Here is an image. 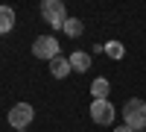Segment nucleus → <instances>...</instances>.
I'll return each instance as SVG.
<instances>
[{
  "label": "nucleus",
  "instance_id": "1",
  "mask_svg": "<svg viewBox=\"0 0 146 132\" xmlns=\"http://www.w3.org/2000/svg\"><path fill=\"white\" fill-rule=\"evenodd\" d=\"M41 15H44V21L50 23V27H56V29H62L64 23H67V9H64L62 0H44V3H41Z\"/></svg>",
  "mask_w": 146,
  "mask_h": 132
},
{
  "label": "nucleus",
  "instance_id": "2",
  "mask_svg": "<svg viewBox=\"0 0 146 132\" xmlns=\"http://www.w3.org/2000/svg\"><path fill=\"white\" fill-rule=\"evenodd\" d=\"M123 117H126V126H131L135 132L146 129V103L143 100H129L126 109H123Z\"/></svg>",
  "mask_w": 146,
  "mask_h": 132
},
{
  "label": "nucleus",
  "instance_id": "3",
  "mask_svg": "<svg viewBox=\"0 0 146 132\" xmlns=\"http://www.w3.org/2000/svg\"><path fill=\"white\" fill-rule=\"evenodd\" d=\"M32 53H35V59L53 62V59L58 56V38H53V35H38L35 44H32Z\"/></svg>",
  "mask_w": 146,
  "mask_h": 132
},
{
  "label": "nucleus",
  "instance_id": "4",
  "mask_svg": "<svg viewBox=\"0 0 146 132\" xmlns=\"http://www.w3.org/2000/svg\"><path fill=\"white\" fill-rule=\"evenodd\" d=\"M32 117H35L32 106H29V103H18V106H12V112H9V117H6V121L15 126V129H27Z\"/></svg>",
  "mask_w": 146,
  "mask_h": 132
},
{
  "label": "nucleus",
  "instance_id": "5",
  "mask_svg": "<svg viewBox=\"0 0 146 132\" xmlns=\"http://www.w3.org/2000/svg\"><path fill=\"white\" fill-rule=\"evenodd\" d=\"M91 117L100 126H108V123L114 121V106L108 103V100H94L91 103Z\"/></svg>",
  "mask_w": 146,
  "mask_h": 132
},
{
  "label": "nucleus",
  "instance_id": "6",
  "mask_svg": "<svg viewBox=\"0 0 146 132\" xmlns=\"http://www.w3.org/2000/svg\"><path fill=\"white\" fill-rule=\"evenodd\" d=\"M70 70H73V68H70V59H64V56H56L53 62H50V74H53L56 79H64Z\"/></svg>",
  "mask_w": 146,
  "mask_h": 132
},
{
  "label": "nucleus",
  "instance_id": "7",
  "mask_svg": "<svg viewBox=\"0 0 146 132\" xmlns=\"http://www.w3.org/2000/svg\"><path fill=\"white\" fill-rule=\"evenodd\" d=\"M91 94H94V100H108V94H111V82L108 79H94L91 82Z\"/></svg>",
  "mask_w": 146,
  "mask_h": 132
},
{
  "label": "nucleus",
  "instance_id": "8",
  "mask_svg": "<svg viewBox=\"0 0 146 132\" xmlns=\"http://www.w3.org/2000/svg\"><path fill=\"white\" fill-rule=\"evenodd\" d=\"M70 68H73V70H79V74H85V70L91 68V56H88V53H82V50L70 53Z\"/></svg>",
  "mask_w": 146,
  "mask_h": 132
},
{
  "label": "nucleus",
  "instance_id": "9",
  "mask_svg": "<svg viewBox=\"0 0 146 132\" xmlns=\"http://www.w3.org/2000/svg\"><path fill=\"white\" fill-rule=\"evenodd\" d=\"M12 27H15V12H12V6H0V35H6Z\"/></svg>",
  "mask_w": 146,
  "mask_h": 132
},
{
  "label": "nucleus",
  "instance_id": "10",
  "mask_svg": "<svg viewBox=\"0 0 146 132\" xmlns=\"http://www.w3.org/2000/svg\"><path fill=\"white\" fill-rule=\"evenodd\" d=\"M64 35H70V38H79L82 35V29H85V23L79 21V18H67V23H64Z\"/></svg>",
  "mask_w": 146,
  "mask_h": 132
},
{
  "label": "nucleus",
  "instance_id": "11",
  "mask_svg": "<svg viewBox=\"0 0 146 132\" xmlns=\"http://www.w3.org/2000/svg\"><path fill=\"white\" fill-rule=\"evenodd\" d=\"M105 53L111 56V59H123L126 50H123V44H120V41H108V44H105Z\"/></svg>",
  "mask_w": 146,
  "mask_h": 132
},
{
  "label": "nucleus",
  "instance_id": "12",
  "mask_svg": "<svg viewBox=\"0 0 146 132\" xmlns=\"http://www.w3.org/2000/svg\"><path fill=\"white\" fill-rule=\"evenodd\" d=\"M114 132H135V129H131V126H126V123H123V126H117Z\"/></svg>",
  "mask_w": 146,
  "mask_h": 132
},
{
  "label": "nucleus",
  "instance_id": "13",
  "mask_svg": "<svg viewBox=\"0 0 146 132\" xmlns=\"http://www.w3.org/2000/svg\"><path fill=\"white\" fill-rule=\"evenodd\" d=\"M143 132H146V129H143Z\"/></svg>",
  "mask_w": 146,
  "mask_h": 132
}]
</instances>
